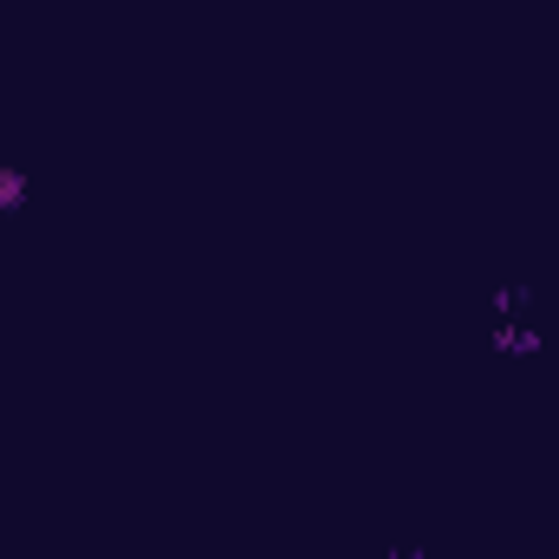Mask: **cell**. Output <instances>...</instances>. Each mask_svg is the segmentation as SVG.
<instances>
[{"label": "cell", "instance_id": "6da1fadb", "mask_svg": "<svg viewBox=\"0 0 559 559\" xmlns=\"http://www.w3.org/2000/svg\"><path fill=\"white\" fill-rule=\"evenodd\" d=\"M13 202H26V176L20 169H0V209H13Z\"/></svg>", "mask_w": 559, "mask_h": 559}]
</instances>
